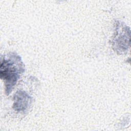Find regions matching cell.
Here are the masks:
<instances>
[{"instance_id": "cell-1", "label": "cell", "mask_w": 131, "mask_h": 131, "mask_svg": "<svg viewBox=\"0 0 131 131\" xmlns=\"http://www.w3.org/2000/svg\"><path fill=\"white\" fill-rule=\"evenodd\" d=\"M24 71V66L21 59L15 54H10L2 60L0 75L1 79L5 82L6 91L8 94L10 92L20 74Z\"/></svg>"}, {"instance_id": "cell-2", "label": "cell", "mask_w": 131, "mask_h": 131, "mask_svg": "<svg viewBox=\"0 0 131 131\" xmlns=\"http://www.w3.org/2000/svg\"><path fill=\"white\" fill-rule=\"evenodd\" d=\"M15 99V107H16V110L18 111H23L28 107L30 98L27 94H25V93L21 94V93L19 94H17Z\"/></svg>"}]
</instances>
